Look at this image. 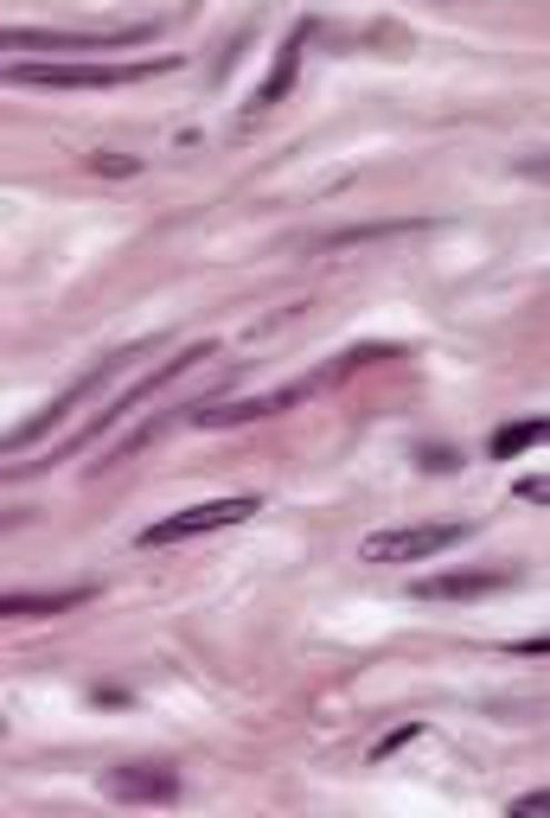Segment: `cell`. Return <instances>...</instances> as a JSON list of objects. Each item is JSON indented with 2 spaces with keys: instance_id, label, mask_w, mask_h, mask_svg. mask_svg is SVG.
<instances>
[{
  "instance_id": "1",
  "label": "cell",
  "mask_w": 550,
  "mask_h": 818,
  "mask_svg": "<svg viewBox=\"0 0 550 818\" xmlns=\"http://www.w3.org/2000/svg\"><path fill=\"white\" fill-rule=\"evenodd\" d=\"M173 71V58H141V64H7V83L20 90H116V83H134V77H160Z\"/></svg>"
},
{
  "instance_id": "2",
  "label": "cell",
  "mask_w": 550,
  "mask_h": 818,
  "mask_svg": "<svg viewBox=\"0 0 550 818\" xmlns=\"http://www.w3.org/2000/svg\"><path fill=\"white\" fill-rule=\"evenodd\" d=\"M473 525H454V518H422V525H391V531H371L359 543L366 562H436L442 550L468 543Z\"/></svg>"
},
{
  "instance_id": "3",
  "label": "cell",
  "mask_w": 550,
  "mask_h": 818,
  "mask_svg": "<svg viewBox=\"0 0 550 818\" xmlns=\"http://www.w3.org/2000/svg\"><path fill=\"white\" fill-rule=\"evenodd\" d=\"M154 26H122V32H58V26H7L0 46L7 51H129L148 46Z\"/></svg>"
},
{
  "instance_id": "4",
  "label": "cell",
  "mask_w": 550,
  "mask_h": 818,
  "mask_svg": "<svg viewBox=\"0 0 550 818\" xmlns=\"http://www.w3.org/2000/svg\"><path fill=\"white\" fill-rule=\"evenodd\" d=\"M250 511H262L250 492L206 499V506H186V511H173V518H154V525L141 531V543H148V550H160V543H186V537H206V531H224V525H243Z\"/></svg>"
},
{
  "instance_id": "5",
  "label": "cell",
  "mask_w": 550,
  "mask_h": 818,
  "mask_svg": "<svg viewBox=\"0 0 550 818\" xmlns=\"http://www.w3.org/2000/svg\"><path fill=\"white\" fill-rule=\"evenodd\" d=\"M199 358H211V346H206V339H199V346H186V352H173V358H160V365H154V371H148L141 383H129V390H122V397H116L109 409H97V422H90V429H83V435H71V448H83V441H97V435H103L109 422H116V416H129L134 403H148V397H154L160 383H173L180 371H192ZM71 448H64L58 460H71Z\"/></svg>"
},
{
  "instance_id": "6",
  "label": "cell",
  "mask_w": 550,
  "mask_h": 818,
  "mask_svg": "<svg viewBox=\"0 0 550 818\" xmlns=\"http://www.w3.org/2000/svg\"><path fill=\"white\" fill-rule=\"evenodd\" d=\"M109 799H129V806H173L180 799V774L154 761H134V767H109L103 774Z\"/></svg>"
},
{
  "instance_id": "7",
  "label": "cell",
  "mask_w": 550,
  "mask_h": 818,
  "mask_svg": "<svg viewBox=\"0 0 550 818\" xmlns=\"http://www.w3.org/2000/svg\"><path fill=\"white\" fill-rule=\"evenodd\" d=\"M519 582V569H448V576H422L410 582L417 601H480V595H499V588Z\"/></svg>"
},
{
  "instance_id": "8",
  "label": "cell",
  "mask_w": 550,
  "mask_h": 818,
  "mask_svg": "<svg viewBox=\"0 0 550 818\" xmlns=\"http://www.w3.org/2000/svg\"><path fill=\"white\" fill-rule=\"evenodd\" d=\"M116 365H129V352H116V358H109V365H97V371H90V378H78V383H71V390H64V397H52V403L39 409V416H32L27 429H13V435H7V448H13V455H20V448H32V441H39V435H46V429H58V422H64V416H71V409H78L83 397H90V390H97V383H103L109 371H116Z\"/></svg>"
},
{
  "instance_id": "9",
  "label": "cell",
  "mask_w": 550,
  "mask_h": 818,
  "mask_svg": "<svg viewBox=\"0 0 550 818\" xmlns=\"http://www.w3.org/2000/svg\"><path fill=\"white\" fill-rule=\"evenodd\" d=\"M301 390H276V397H243V403H192L199 429H237V422H257V416H282Z\"/></svg>"
},
{
  "instance_id": "10",
  "label": "cell",
  "mask_w": 550,
  "mask_h": 818,
  "mask_svg": "<svg viewBox=\"0 0 550 818\" xmlns=\"http://www.w3.org/2000/svg\"><path fill=\"white\" fill-rule=\"evenodd\" d=\"M301 46H308V26L294 32L289 46H282V58H276V71H269V77L257 83V97H250V109H243V116H262V109H276V102H282V97L294 90V71H301Z\"/></svg>"
},
{
  "instance_id": "11",
  "label": "cell",
  "mask_w": 550,
  "mask_h": 818,
  "mask_svg": "<svg viewBox=\"0 0 550 818\" xmlns=\"http://www.w3.org/2000/svg\"><path fill=\"white\" fill-rule=\"evenodd\" d=\"M90 601V588H52V595H7L0 601V614L7 620H46V614H71Z\"/></svg>"
},
{
  "instance_id": "12",
  "label": "cell",
  "mask_w": 550,
  "mask_h": 818,
  "mask_svg": "<svg viewBox=\"0 0 550 818\" xmlns=\"http://www.w3.org/2000/svg\"><path fill=\"white\" fill-rule=\"evenodd\" d=\"M544 416H524V422H506V429L493 435V460H512V455H524V448H538L544 441Z\"/></svg>"
},
{
  "instance_id": "13",
  "label": "cell",
  "mask_w": 550,
  "mask_h": 818,
  "mask_svg": "<svg viewBox=\"0 0 550 818\" xmlns=\"http://www.w3.org/2000/svg\"><path fill=\"white\" fill-rule=\"evenodd\" d=\"M90 167H97V173H134V167H141V160H134V153H97V160H90Z\"/></svg>"
},
{
  "instance_id": "14",
  "label": "cell",
  "mask_w": 550,
  "mask_h": 818,
  "mask_svg": "<svg viewBox=\"0 0 550 818\" xmlns=\"http://www.w3.org/2000/svg\"><path fill=\"white\" fill-rule=\"evenodd\" d=\"M531 812H544V792L531 787V792H519V799H512V818H531Z\"/></svg>"
},
{
  "instance_id": "15",
  "label": "cell",
  "mask_w": 550,
  "mask_h": 818,
  "mask_svg": "<svg viewBox=\"0 0 550 818\" xmlns=\"http://www.w3.org/2000/svg\"><path fill=\"white\" fill-rule=\"evenodd\" d=\"M410 736H417V722H403V729H397L391 741H378V761H384V755H397V748H403V741H410Z\"/></svg>"
},
{
  "instance_id": "16",
  "label": "cell",
  "mask_w": 550,
  "mask_h": 818,
  "mask_svg": "<svg viewBox=\"0 0 550 818\" xmlns=\"http://www.w3.org/2000/svg\"><path fill=\"white\" fill-rule=\"evenodd\" d=\"M512 492H519V499H531V506H544V480H538V473H531V480H519Z\"/></svg>"
}]
</instances>
